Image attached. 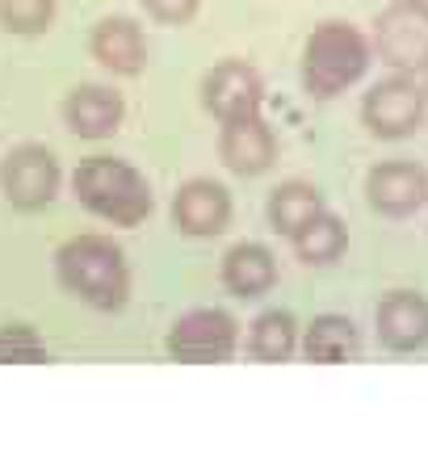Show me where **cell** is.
<instances>
[{
  "instance_id": "1",
  "label": "cell",
  "mask_w": 428,
  "mask_h": 453,
  "mask_svg": "<svg viewBox=\"0 0 428 453\" xmlns=\"http://www.w3.org/2000/svg\"><path fill=\"white\" fill-rule=\"evenodd\" d=\"M55 281L84 307L114 315L131 298V265L110 235H72L55 252Z\"/></svg>"
},
{
  "instance_id": "2",
  "label": "cell",
  "mask_w": 428,
  "mask_h": 453,
  "mask_svg": "<svg viewBox=\"0 0 428 453\" xmlns=\"http://www.w3.org/2000/svg\"><path fill=\"white\" fill-rule=\"evenodd\" d=\"M72 194L88 214H97L114 226H139L156 211L148 177L126 160L114 156H88L72 173Z\"/></svg>"
},
{
  "instance_id": "3",
  "label": "cell",
  "mask_w": 428,
  "mask_h": 453,
  "mask_svg": "<svg viewBox=\"0 0 428 453\" xmlns=\"http://www.w3.org/2000/svg\"><path fill=\"white\" fill-rule=\"evenodd\" d=\"M370 59H374L370 38L362 30H353L348 21L315 26L311 38L302 42V88H307V97H340L345 88H353L365 76Z\"/></svg>"
},
{
  "instance_id": "4",
  "label": "cell",
  "mask_w": 428,
  "mask_h": 453,
  "mask_svg": "<svg viewBox=\"0 0 428 453\" xmlns=\"http://www.w3.org/2000/svg\"><path fill=\"white\" fill-rule=\"evenodd\" d=\"M59 185H64V168L55 160V151L42 143H17L0 160V194L13 211H47Z\"/></svg>"
},
{
  "instance_id": "5",
  "label": "cell",
  "mask_w": 428,
  "mask_h": 453,
  "mask_svg": "<svg viewBox=\"0 0 428 453\" xmlns=\"http://www.w3.org/2000/svg\"><path fill=\"white\" fill-rule=\"evenodd\" d=\"M370 47L391 72H428V0H395L378 13Z\"/></svg>"
},
{
  "instance_id": "6",
  "label": "cell",
  "mask_w": 428,
  "mask_h": 453,
  "mask_svg": "<svg viewBox=\"0 0 428 453\" xmlns=\"http://www.w3.org/2000/svg\"><path fill=\"white\" fill-rule=\"evenodd\" d=\"M235 344H240V327L227 311L214 307H198L185 311L177 324L168 327L164 349L172 361H185V365H223L235 357Z\"/></svg>"
},
{
  "instance_id": "7",
  "label": "cell",
  "mask_w": 428,
  "mask_h": 453,
  "mask_svg": "<svg viewBox=\"0 0 428 453\" xmlns=\"http://www.w3.org/2000/svg\"><path fill=\"white\" fill-rule=\"evenodd\" d=\"M428 110L424 84H416L408 72H395L391 81H378L362 101V122L378 139H408L420 130Z\"/></svg>"
},
{
  "instance_id": "8",
  "label": "cell",
  "mask_w": 428,
  "mask_h": 453,
  "mask_svg": "<svg viewBox=\"0 0 428 453\" xmlns=\"http://www.w3.org/2000/svg\"><path fill=\"white\" fill-rule=\"evenodd\" d=\"M202 105L227 122V118H244V113H261L264 105V81L261 72L244 59H223L202 76Z\"/></svg>"
},
{
  "instance_id": "9",
  "label": "cell",
  "mask_w": 428,
  "mask_h": 453,
  "mask_svg": "<svg viewBox=\"0 0 428 453\" xmlns=\"http://www.w3.org/2000/svg\"><path fill=\"white\" fill-rule=\"evenodd\" d=\"M218 156L235 177H261L278 160V139L261 113H244V118H227L218 130Z\"/></svg>"
},
{
  "instance_id": "10",
  "label": "cell",
  "mask_w": 428,
  "mask_h": 453,
  "mask_svg": "<svg viewBox=\"0 0 428 453\" xmlns=\"http://www.w3.org/2000/svg\"><path fill=\"white\" fill-rule=\"evenodd\" d=\"M172 223L181 235L194 240H214L231 226V194L210 177L185 180L172 197Z\"/></svg>"
},
{
  "instance_id": "11",
  "label": "cell",
  "mask_w": 428,
  "mask_h": 453,
  "mask_svg": "<svg viewBox=\"0 0 428 453\" xmlns=\"http://www.w3.org/2000/svg\"><path fill=\"white\" fill-rule=\"evenodd\" d=\"M365 197L386 219H408V214H416L424 206L428 173L412 160H386L365 177Z\"/></svg>"
},
{
  "instance_id": "12",
  "label": "cell",
  "mask_w": 428,
  "mask_h": 453,
  "mask_svg": "<svg viewBox=\"0 0 428 453\" xmlns=\"http://www.w3.org/2000/svg\"><path fill=\"white\" fill-rule=\"evenodd\" d=\"M122 118H126V101L105 84H80L64 97V122L76 139H110L118 134Z\"/></svg>"
},
{
  "instance_id": "13",
  "label": "cell",
  "mask_w": 428,
  "mask_h": 453,
  "mask_svg": "<svg viewBox=\"0 0 428 453\" xmlns=\"http://www.w3.org/2000/svg\"><path fill=\"white\" fill-rule=\"evenodd\" d=\"M88 55L114 76H139L148 67V38L131 17H105L88 34Z\"/></svg>"
},
{
  "instance_id": "14",
  "label": "cell",
  "mask_w": 428,
  "mask_h": 453,
  "mask_svg": "<svg viewBox=\"0 0 428 453\" xmlns=\"http://www.w3.org/2000/svg\"><path fill=\"white\" fill-rule=\"evenodd\" d=\"M378 324V340L391 353H416L428 344V298L412 290L386 294L374 311Z\"/></svg>"
},
{
  "instance_id": "15",
  "label": "cell",
  "mask_w": 428,
  "mask_h": 453,
  "mask_svg": "<svg viewBox=\"0 0 428 453\" xmlns=\"http://www.w3.org/2000/svg\"><path fill=\"white\" fill-rule=\"evenodd\" d=\"M223 286L235 298H264L278 286V260L264 243H235L223 257Z\"/></svg>"
},
{
  "instance_id": "16",
  "label": "cell",
  "mask_w": 428,
  "mask_h": 453,
  "mask_svg": "<svg viewBox=\"0 0 428 453\" xmlns=\"http://www.w3.org/2000/svg\"><path fill=\"white\" fill-rule=\"evenodd\" d=\"M362 353V336H357V324L348 315H336V311H324L307 324V336H302V357L307 361H319V365H340L348 357Z\"/></svg>"
},
{
  "instance_id": "17",
  "label": "cell",
  "mask_w": 428,
  "mask_h": 453,
  "mask_svg": "<svg viewBox=\"0 0 428 453\" xmlns=\"http://www.w3.org/2000/svg\"><path fill=\"white\" fill-rule=\"evenodd\" d=\"M319 211H328V202H324V189L311 185V180H281L278 189L269 194V226L278 235H286V240Z\"/></svg>"
},
{
  "instance_id": "18",
  "label": "cell",
  "mask_w": 428,
  "mask_h": 453,
  "mask_svg": "<svg viewBox=\"0 0 428 453\" xmlns=\"http://www.w3.org/2000/svg\"><path fill=\"white\" fill-rule=\"evenodd\" d=\"M290 243H294V252L302 265H332V260L345 252L348 231L332 211H319L315 219H307V223L290 235Z\"/></svg>"
},
{
  "instance_id": "19",
  "label": "cell",
  "mask_w": 428,
  "mask_h": 453,
  "mask_svg": "<svg viewBox=\"0 0 428 453\" xmlns=\"http://www.w3.org/2000/svg\"><path fill=\"white\" fill-rule=\"evenodd\" d=\"M298 349V324L290 311H264L261 319L252 324V336H248V353L264 361V365H278V361H290Z\"/></svg>"
},
{
  "instance_id": "20",
  "label": "cell",
  "mask_w": 428,
  "mask_h": 453,
  "mask_svg": "<svg viewBox=\"0 0 428 453\" xmlns=\"http://www.w3.org/2000/svg\"><path fill=\"white\" fill-rule=\"evenodd\" d=\"M55 21V0H0V30L34 38L47 34Z\"/></svg>"
},
{
  "instance_id": "21",
  "label": "cell",
  "mask_w": 428,
  "mask_h": 453,
  "mask_svg": "<svg viewBox=\"0 0 428 453\" xmlns=\"http://www.w3.org/2000/svg\"><path fill=\"white\" fill-rule=\"evenodd\" d=\"M47 340L30 324H0V365H42Z\"/></svg>"
},
{
  "instance_id": "22",
  "label": "cell",
  "mask_w": 428,
  "mask_h": 453,
  "mask_svg": "<svg viewBox=\"0 0 428 453\" xmlns=\"http://www.w3.org/2000/svg\"><path fill=\"white\" fill-rule=\"evenodd\" d=\"M202 0H143V9H148L156 21H164V26H185V21H194Z\"/></svg>"
},
{
  "instance_id": "23",
  "label": "cell",
  "mask_w": 428,
  "mask_h": 453,
  "mask_svg": "<svg viewBox=\"0 0 428 453\" xmlns=\"http://www.w3.org/2000/svg\"><path fill=\"white\" fill-rule=\"evenodd\" d=\"M424 97H428V72H424Z\"/></svg>"
}]
</instances>
